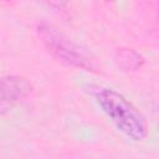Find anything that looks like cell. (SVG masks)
Listing matches in <instances>:
<instances>
[{"label":"cell","instance_id":"1","mask_svg":"<svg viewBox=\"0 0 159 159\" xmlns=\"http://www.w3.org/2000/svg\"><path fill=\"white\" fill-rule=\"evenodd\" d=\"M94 98L102 112L125 137L134 142H142L148 137L147 118L123 94L111 88H99Z\"/></svg>","mask_w":159,"mask_h":159},{"label":"cell","instance_id":"2","mask_svg":"<svg viewBox=\"0 0 159 159\" xmlns=\"http://www.w3.org/2000/svg\"><path fill=\"white\" fill-rule=\"evenodd\" d=\"M36 34L45 48L60 62L83 71H96L97 65L80 46L47 21L36 25Z\"/></svg>","mask_w":159,"mask_h":159},{"label":"cell","instance_id":"3","mask_svg":"<svg viewBox=\"0 0 159 159\" xmlns=\"http://www.w3.org/2000/svg\"><path fill=\"white\" fill-rule=\"evenodd\" d=\"M34 91L29 78L11 75L0 78V116L9 113L14 107L25 101Z\"/></svg>","mask_w":159,"mask_h":159},{"label":"cell","instance_id":"4","mask_svg":"<svg viewBox=\"0 0 159 159\" xmlns=\"http://www.w3.org/2000/svg\"><path fill=\"white\" fill-rule=\"evenodd\" d=\"M116 61L124 71H137L144 65V58L140 53L132 48H120L116 52Z\"/></svg>","mask_w":159,"mask_h":159}]
</instances>
